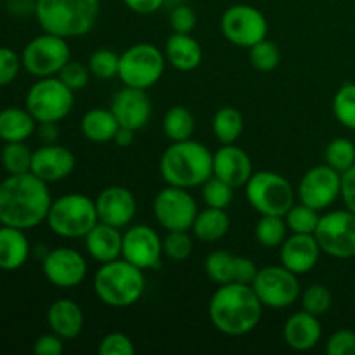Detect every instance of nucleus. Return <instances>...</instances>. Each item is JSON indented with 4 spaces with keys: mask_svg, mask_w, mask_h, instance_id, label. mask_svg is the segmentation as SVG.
<instances>
[{
    "mask_svg": "<svg viewBox=\"0 0 355 355\" xmlns=\"http://www.w3.org/2000/svg\"><path fill=\"white\" fill-rule=\"evenodd\" d=\"M52 201L49 184L35 173L6 177L0 182V224L23 231L37 227L47 220Z\"/></svg>",
    "mask_w": 355,
    "mask_h": 355,
    "instance_id": "1",
    "label": "nucleus"
},
{
    "mask_svg": "<svg viewBox=\"0 0 355 355\" xmlns=\"http://www.w3.org/2000/svg\"><path fill=\"white\" fill-rule=\"evenodd\" d=\"M263 305L252 284H220L210 298L208 315L217 331L227 336L252 333L262 319Z\"/></svg>",
    "mask_w": 355,
    "mask_h": 355,
    "instance_id": "2",
    "label": "nucleus"
},
{
    "mask_svg": "<svg viewBox=\"0 0 355 355\" xmlns=\"http://www.w3.org/2000/svg\"><path fill=\"white\" fill-rule=\"evenodd\" d=\"M159 173L168 186L201 187L214 175V153L194 139L172 142L159 159Z\"/></svg>",
    "mask_w": 355,
    "mask_h": 355,
    "instance_id": "3",
    "label": "nucleus"
},
{
    "mask_svg": "<svg viewBox=\"0 0 355 355\" xmlns=\"http://www.w3.org/2000/svg\"><path fill=\"white\" fill-rule=\"evenodd\" d=\"M99 0H35V16L45 33L78 38L89 33L99 17Z\"/></svg>",
    "mask_w": 355,
    "mask_h": 355,
    "instance_id": "4",
    "label": "nucleus"
},
{
    "mask_svg": "<svg viewBox=\"0 0 355 355\" xmlns=\"http://www.w3.org/2000/svg\"><path fill=\"white\" fill-rule=\"evenodd\" d=\"M146 290L144 270L121 259L101 263L94 276V291L104 305L127 309L137 304Z\"/></svg>",
    "mask_w": 355,
    "mask_h": 355,
    "instance_id": "5",
    "label": "nucleus"
},
{
    "mask_svg": "<svg viewBox=\"0 0 355 355\" xmlns=\"http://www.w3.org/2000/svg\"><path fill=\"white\" fill-rule=\"evenodd\" d=\"M45 222L59 238H85L87 232L99 222L96 201L82 193L64 194L52 201Z\"/></svg>",
    "mask_w": 355,
    "mask_h": 355,
    "instance_id": "6",
    "label": "nucleus"
},
{
    "mask_svg": "<svg viewBox=\"0 0 355 355\" xmlns=\"http://www.w3.org/2000/svg\"><path fill=\"white\" fill-rule=\"evenodd\" d=\"M245 194L253 210L260 215L284 217L295 205V189L290 180L270 170L253 173L246 182Z\"/></svg>",
    "mask_w": 355,
    "mask_h": 355,
    "instance_id": "7",
    "label": "nucleus"
},
{
    "mask_svg": "<svg viewBox=\"0 0 355 355\" xmlns=\"http://www.w3.org/2000/svg\"><path fill=\"white\" fill-rule=\"evenodd\" d=\"M75 106V92L59 76L38 78L26 94V110L37 123H59Z\"/></svg>",
    "mask_w": 355,
    "mask_h": 355,
    "instance_id": "8",
    "label": "nucleus"
},
{
    "mask_svg": "<svg viewBox=\"0 0 355 355\" xmlns=\"http://www.w3.org/2000/svg\"><path fill=\"white\" fill-rule=\"evenodd\" d=\"M165 54L153 44H135L120 54L118 78L123 85L148 90L162 80L165 73Z\"/></svg>",
    "mask_w": 355,
    "mask_h": 355,
    "instance_id": "9",
    "label": "nucleus"
},
{
    "mask_svg": "<svg viewBox=\"0 0 355 355\" xmlns=\"http://www.w3.org/2000/svg\"><path fill=\"white\" fill-rule=\"evenodd\" d=\"M71 59L68 38L45 33L31 38L21 52L23 68L37 78L55 76Z\"/></svg>",
    "mask_w": 355,
    "mask_h": 355,
    "instance_id": "10",
    "label": "nucleus"
},
{
    "mask_svg": "<svg viewBox=\"0 0 355 355\" xmlns=\"http://www.w3.org/2000/svg\"><path fill=\"white\" fill-rule=\"evenodd\" d=\"M319 246L333 259L355 257V214L350 210H335L319 218L314 232Z\"/></svg>",
    "mask_w": 355,
    "mask_h": 355,
    "instance_id": "11",
    "label": "nucleus"
},
{
    "mask_svg": "<svg viewBox=\"0 0 355 355\" xmlns=\"http://www.w3.org/2000/svg\"><path fill=\"white\" fill-rule=\"evenodd\" d=\"M220 30L225 40L236 47L250 49L267 38L269 23L262 10L246 3H236L224 10L220 19Z\"/></svg>",
    "mask_w": 355,
    "mask_h": 355,
    "instance_id": "12",
    "label": "nucleus"
},
{
    "mask_svg": "<svg viewBox=\"0 0 355 355\" xmlns=\"http://www.w3.org/2000/svg\"><path fill=\"white\" fill-rule=\"evenodd\" d=\"M252 288L263 307L269 309L290 307L302 295L298 276L284 266H269L259 269Z\"/></svg>",
    "mask_w": 355,
    "mask_h": 355,
    "instance_id": "13",
    "label": "nucleus"
},
{
    "mask_svg": "<svg viewBox=\"0 0 355 355\" xmlns=\"http://www.w3.org/2000/svg\"><path fill=\"white\" fill-rule=\"evenodd\" d=\"M153 214L165 231H191L198 205L189 189L166 186L155 196Z\"/></svg>",
    "mask_w": 355,
    "mask_h": 355,
    "instance_id": "14",
    "label": "nucleus"
},
{
    "mask_svg": "<svg viewBox=\"0 0 355 355\" xmlns=\"http://www.w3.org/2000/svg\"><path fill=\"white\" fill-rule=\"evenodd\" d=\"M297 196L300 203L319 211L326 210L342 196V173L326 163L307 170L297 187Z\"/></svg>",
    "mask_w": 355,
    "mask_h": 355,
    "instance_id": "15",
    "label": "nucleus"
},
{
    "mask_svg": "<svg viewBox=\"0 0 355 355\" xmlns=\"http://www.w3.org/2000/svg\"><path fill=\"white\" fill-rule=\"evenodd\" d=\"M121 257L142 270L158 269L163 257V239L149 225H132L123 232Z\"/></svg>",
    "mask_w": 355,
    "mask_h": 355,
    "instance_id": "16",
    "label": "nucleus"
},
{
    "mask_svg": "<svg viewBox=\"0 0 355 355\" xmlns=\"http://www.w3.org/2000/svg\"><path fill=\"white\" fill-rule=\"evenodd\" d=\"M42 270L51 284L58 288H75L87 277V262L80 252L59 246L45 253Z\"/></svg>",
    "mask_w": 355,
    "mask_h": 355,
    "instance_id": "17",
    "label": "nucleus"
},
{
    "mask_svg": "<svg viewBox=\"0 0 355 355\" xmlns=\"http://www.w3.org/2000/svg\"><path fill=\"white\" fill-rule=\"evenodd\" d=\"M99 222L113 227L125 229L137 214V201L134 193L123 186H110L99 193L96 200Z\"/></svg>",
    "mask_w": 355,
    "mask_h": 355,
    "instance_id": "18",
    "label": "nucleus"
},
{
    "mask_svg": "<svg viewBox=\"0 0 355 355\" xmlns=\"http://www.w3.org/2000/svg\"><path fill=\"white\" fill-rule=\"evenodd\" d=\"M110 110L116 116L120 127L132 128L135 132L148 125L153 113L151 99H149L148 92L127 85L114 94Z\"/></svg>",
    "mask_w": 355,
    "mask_h": 355,
    "instance_id": "19",
    "label": "nucleus"
},
{
    "mask_svg": "<svg viewBox=\"0 0 355 355\" xmlns=\"http://www.w3.org/2000/svg\"><path fill=\"white\" fill-rule=\"evenodd\" d=\"M75 155L61 144H44L35 149L31 156V173L47 184L59 182L69 177L75 170Z\"/></svg>",
    "mask_w": 355,
    "mask_h": 355,
    "instance_id": "20",
    "label": "nucleus"
},
{
    "mask_svg": "<svg viewBox=\"0 0 355 355\" xmlns=\"http://www.w3.org/2000/svg\"><path fill=\"white\" fill-rule=\"evenodd\" d=\"M321 252L322 250L314 234L291 232L279 246L281 266H284L297 276H302V274L311 272L318 266Z\"/></svg>",
    "mask_w": 355,
    "mask_h": 355,
    "instance_id": "21",
    "label": "nucleus"
},
{
    "mask_svg": "<svg viewBox=\"0 0 355 355\" xmlns=\"http://www.w3.org/2000/svg\"><path fill=\"white\" fill-rule=\"evenodd\" d=\"M214 175L234 189L245 187L253 175L252 158L236 144H222V148L214 153Z\"/></svg>",
    "mask_w": 355,
    "mask_h": 355,
    "instance_id": "22",
    "label": "nucleus"
},
{
    "mask_svg": "<svg viewBox=\"0 0 355 355\" xmlns=\"http://www.w3.org/2000/svg\"><path fill=\"white\" fill-rule=\"evenodd\" d=\"M322 336V326L318 315L309 312H295L286 319L283 326V338L290 349L297 352L312 350Z\"/></svg>",
    "mask_w": 355,
    "mask_h": 355,
    "instance_id": "23",
    "label": "nucleus"
},
{
    "mask_svg": "<svg viewBox=\"0 0 355 355\" xmlns=\"http://www.w3.org/2000/svg\"><path fill=\"white\" fill-rule=\"evenodd\" d=\"M83 239H85L87 253L96 262L106 263L121 259V252H123L121 229L104 224V222H97Z\"/></svg>",
    "mask_w": 355,
    "mask_h": 355,
    "instance_id": "24",
    "label": "nucleus"
},
{
    "mask_svg": "<svg viewBox=\"0 0 355 355\" xmlns=\"http://www.w3.org/2000/svg\"><path fill=\"white\" fill-rule=\"evenodd\" d=\"M83 322L82 307L69 298H59L47 311L49 328L62 340H75L82 333Z\"/></svg>",
    "mask_w": 355,
    "mask_h": 355,
    "instance_id": "25",
    "label": "nucleus"
},
{
    "mask_svg": "<svg viewBox=\"0 0 355 355\" xmlns=\"http://www.w3.org/2000/svg\"><path fill=\"white\" fill-rule=\"evenodd\" d=\"M165 58L172 68L179 71H193L203 61V49L191 33L173 31L166 40Z\"/></svg>",
    "mask_w": 355,
    "mask_h": 355,
    "instance_id": "26",
    "label": "nucleus"
},
{
    "mask_svg": "<svg viewBox=\"0 0 355 355\" xmlns=\"http://www.w3.org/2000/svg\"><path fill=\"white\" fill-rule=\"evenodd\" d=\"M30 259V241L23 229L0 227V269L17 270Z\"/></svg>",
    "mask_w": 355,
    "mask_h": 355,
    "instance_id": "27",
    "label": "nucleus"
},
{
    "mask_svg": "<svg viewBox=\"0 0 355 355\" xmlns=\"http://www.w3.org/2000/svg\"><path fill=\"white\" fill-rule=\"evenodd\" d=\"M37 132V120L26 107H6L0 111V141L24 142Z\"/></svg>",
    "mask_w": 355,
    "mask_h": 355,
    "instance_id": "28",
    "label": "nucleus"
},
{
    "mask_svg": "<svg viewBox=\"0 0 355 355\" xmlns=\"http://www.w3.org/2000/svg\"><path fill=\"white\" fill-rule=\"evenodd\" d=\"M231 229V218L224 208L207 207L205 210L198 211L191 231L194 232L200 241L215 243L220 241Z\"/></svg>",
    "mask_w": 355,
    "mask_h": 355,
    "instance_id": "29",
    "label": "nucleus"
},
{
    "mask_svg": "<svg viewBox=\"0 0 355 355\" xmlns=\"http://www.w3.org/2000/svg\"><path fill=\"white\" fill-rule=\"evenodd\" d=\"M80 127H82V134L89 141L104 144V142L113 141L118 128H120V123H118L116 116L111 110L94 107V110H89L83 114Z\"/></svg>",
    "mask_w": 355,
    "mask_h": 355,
    "instance_id": "30",
    "label": "nucleus"
},
{
    "mask_svg": "<svg viewBox=\"0 0 355 355\" xmlns=\"http://www.w3.org/2000/svg\"><path fill=\"white\" fill-rule=\"evenodd\" d=\"M211 130H214L215 139H217L220 144H236V141L241 137L243 130H245L243 114L239 113L236 107H220V110L214 114Z\"/></svg>",
    "mask_w": 355,
    "mask_h": 355,
    "instance_id": "31",
    "label": "nucleus"
},
{
    "mask_svg": "<svg viewBox=\"0 0 355 355\" xmlns=\"http://www.w3.org/2000/svg\"><path fill=\"white\" fill-rule=\"evenodd\" d=\"M194 128H196V121L186 106H172L163 118V132L172 142L191 139Z\"/></svg>",
    "mask_w": 355,
    "mask_h": 355,
    "instance_id": "32",
    "label": "nucleus"
},
{
    "mask_svg": "<svg viewBox=\"0 0 355 355\" xmlns=\"http://www.w3.org/2000/svg\"><path fill=\"white\" fill-rule=\"evenodd\" d=\"M288 225L284 217L277 215H262L255 225V239L263 248H279L288 238Z\"/></svg>",
    "mask_w": 355,
    "mask_h": 355,
    "instance_id": "33",
    "label": "nucleus"
},
{
    "mask_svg": "<svg viewBox=\"0 0 355 355\" xmlns=\"http://www.w3.org/2000/svg\"><path fill=\"white\" fill-rule=\"evenodd\" d=\"M31 156H33V151H30L24 142H3L0 162L9 175H17V173L30 172Z\"/></svg>",
    "mask_w": 355,
    "mask_h": 355,
    "instance_id": "34",
    "label": "nucleus"
},
{
    "mask_svg": "<svg viewBox=\"0 0 355 355\" xmlns=\"http://www.w3.org/2000/svg\"><path fill=\"white\" fill-rule=\"evenodd\" d=\"M234 262L236 255L225 252V250H217V252H211L205 260V272L218 286L232 283L234 281Z\"/></svg>",
    "mask_w": 355,
    "mask_h": 355,
    "instance_id": "35",
    "label": "nucleus"
},
{
    "mask_svg": "<svg viewBox=\"0 0 355 355\" xmlns=\"http://www.w3.org/2000/svg\"><path fill=\"white\" fill-rule=\"evenodd\" d=\"M324 162L336 172L343 173L355 165V144L350 139H333L324 151Z\"/></svg>",
    "mask_w": 355,
    "mask_h": 355,
    "instance_id": "36",
    "label": "nucleus"
},
{
    "mask_svg": "<svg viewBox=\"0 0 355 355\" xmlns=\"http://www.w3.org/2000/svg\"><path fill=\"white\" fill-rule=\"evenodd\" d=\"M319 218H321L319 210L305 203L293 205L290 211L284 215V220H286L290 232H297V234H314L315 229H318Z\"/></svg>",
    "mask_w": 355,
    "mask_h": 355,
    "instance_id": "37",
    "label": "nucleus"
},
{
    "mask_svg": "<svg viewBox=\"0 0 355 355\" xmlns=\"http://www.w3.org/2000/svg\"><path fill=\"white\" fill-rule=\"evenodd\" d=\"M333 114L340 125L355 130V83H343L333 97Z\"/></svg>",
    "mask_w": 355,
    "mask_h": 355,
    "instance_id": "38",
    "label": "nucleus"
},
{
    "mask_svg": "<svg viewBox=\"0 0 355 355\" xmlns=\"http://www.w3.org/2000/svg\"><path fill=\"white\" fill-rule=\"evenodd\" d=\"M281 61V52L279 47H277L274 42L267 40H260L259 44L252 45L250 47V62H252L253 68L257 71H262V73H269L272 69H276L279 66Z\"/></svg>",
    "mask_w": 355,
    "mask_h": 355,
    "instance_id": "39",
    "label": "nucleus"
},
{
    "mask_svg": "<svg viewBox=\"0 0 355 355\" xmlns=\"http://www.w3.org/2000/svg\"><path fill=\"white\" fill-rule=\"evenodd\" d=\"M300 298L304 311L312 315H318V318L328 314L333 305V295L329 288L324 286V284H311L300 295Z\"/></svg>",
    "mask_w": 355,
    "mask_h": 355,
    "instance_id": "40",
    "label": "nucleus"
},
{
    "mask_svg": "<svg viewBox=\"0 0 355 355\" xmlns=\"http://www.w3.org/2000/svg\"><path fill=\"white\" fill-rule=\"evenodd\" d=\"M90 75L99 80H110L118 76L120 71V55L110 49H99L94 54H90L89 62Z\"/></svg>",
    "mask_w": 355,
    "mask_h": 355,
    "instance_id": "41",
    "label": "nucleus"
},
{
    "mask_svg": "<svg viewBox=\"0 0 355 355\" xmlns=\"http://www.w3.org/2000/svg\"><path fill=\"white\" fill-rule=\"evenodd\" d=\"M201 196L207 207L211 208H227L232 203L234 196V187L229 186L227 182L220 180L218 177L211 175L207 182L201 186Z\"/></svg>",
    "mask_w": 355,
    "mask_h": 355,
    "instance_id": "42",
    "label": "nucleus"
},
{
    "mask_svg": "<svg viewBox=\"0 0 355 355\" xmlns=\"http://www.w3.org/2000/svg\"><path fill=\"white\" fill-rule=\"evenodd\" d=\"M194 243L189 231H168L163 239V253L173 262H184L193 255Z\"/></svg>",
    "mask_w": 355,
    "mask_h": 355,
    "instance_id": "43",
    "label": "nucleus"
},
{
    "mask_svg": "<svg viewBox=\"0 0 355 355\" xmlns=\"http://www.w3.org/2000/svg\"><path fill=\"white\" fill-rule=\"evenodd\" d=\"M58 76L64 85H68L69 89L73 90V92H78V90L85 89L87 83H89L90 69L89 66L69 59V61L62 66L61 71L58 73Z\"/></svg>",
    "mask_w": 355,
    "mask_h": 355,
    "instance_id": "44",
    "label": "nucleus"
},
{
    "mask_svg": "<svg viewBox=\"0 0 355 355\" xmlns=\"http://www.w3.org/2000/svg\"><path fill=\"white\" fill-rule=\"evenodd\" d=\"M99 355H134V342L125 333L114 331L104 336L97 349Z\"/></svg>",
    "mask_w": 355,
    "mask_h": 355,
    "instance_id": "45",
    "label": "nucleus"
},
{
    "mask_svg": "<svg viewBox=\"0 0 355 355\" xmlns=\"http://www.w3.org/2000/svg\"><path fill=\"white\" fill-rule=\"evenodd\" d=\"M21 66L23 62L16 51L10 47H0V87L12 83L19 75Z\"/></svg>",
    "mask_w": 355,
    "mask_h": 355,
    "instance_id": "46",
    "label": "nucleus"
},
{
    "mask_svg": "<svg viewBox=\"0 0 355 355\" xmlns=\"http://www.w3.org/2000/svg\"><path fill=\"white\" fill-rule=\"evenodd\" d=\"M196 21V12L187 3H179L170 12V26L175 33H193Z\"/></svg>",
    "mask_w": 355,
    "mask_h": 355,
    "instance_id": "47",
    "label": "nucleus"
},
{
    "mask_svg": "<svg viewBox=\"0 0 355 355\" xmlns=\"http://www.w3.org/2000/svg\"><path fill=\"white\" fill-rule=\"evenodd\" d=\"M328 355H355V331L338 329L326 342Z\"/></svg>",
    "mask_w": 355,
    "mask_h": 355,
    "instance_id": "48",
    "label": "nucleus"
},
{
    "mask_svg": "<svg viewBox=\"0 0 355 355\" xmlns=\"http://www.w3.org/2000/svg\"><path fill=\"white\" fill-rule=\"evenodd\" d=\"M33 352L37 355H61L64 352V340L52 331L38 336L33 345Z\"/></svg>",
    "mask_w": 355,
    "mask_h": 355,
    "instance_id": "49",
    "label": "nucleus"
},
{
    "mask_svg": "<svg viewBox=\"0 0 355 355\" xmlns=\"http://www.w3.org/2000/svg\"><path fill=\"white\" fill-rule=\"evenodd\" d=\"M257 274H259V267L255 262L246 257H236L234 262V281L232 283L241 284H252L255 281Z\"/></svg>",
    "mask_w": 355,
    "mask_h": 355,
    "instance_id": "50",
    "label": "nucleus"
},
{
    "mask_svg": "<svg viewBox=\"0 0 355 355\" xmlns=\"http://www.w3.org/2000/svg\"><path fill=\"white\" fill-rule=\"evenodd\" d=\"M342 200L347 210L355 214V165L342 173Z\"/></svg>",
    "mask_w": 355,
    "mask_h": 355,
    "instance_id": "51",
    "label": "nucleus"
},
{
    "mask_svg": "<svg viewBox=\"0 0 355 355\" xmlns=\"http://www.w3.org/2000/svg\"><path fill=\"white\" fill-rule=\"evenodd\" d=\"M125 6L135 14H141V16H148V14L156 12L163 7L165 0H123Z\"/></svg>",
    "mask_w": 355,
    "mask_h": 355,
    "instance_id": "52",
    "label": "nucleus"
},
{
    "mask_svg": "<svg viewBox=\"0 0 355 355\" xmlns=\"http://www.w3.org/2000/svg\"><path fill=\"white\" fill-rule=\"evenodd\" d=\"M38 137L44 144H54L58 141L59 135V128L58 123H52V121H47V123H38Z\"/></svg>",
    "mask_w": 355,
    "mask_h": 355,
    "instance_id": "53",
    "label": "nucleus"
},
{
    "mask_svg": "<svg viewBox=\"0 0 355 355\" xmlns=\"http://www.w3.org/2000/svg\"><path fill=\"white\" fill-rule=\"evenodd\" d=\"M135 141V130L127 127H120L118 128L116 135H114L113 142L118 146V148H130Z\"/></svg>",
    "mask_w": 355,
    "mask_h": 355,
    "instance_id": "54",
    "label": "nucleus"
},
{
    "mask_svg": "<svg viewBox=\"0 0 355 355\" xmlns=\"http://www.w3.org/2000/svg\"><path fill=\"white\" fill-rule=\"evenodd\" d=\"M354 2H355V0H354Z\"/></svg>",
    "mask_w": 355,
    "mask_h": 355,
    "instance_id": "55",
    "label": "nucleus"
}]
</instances>
